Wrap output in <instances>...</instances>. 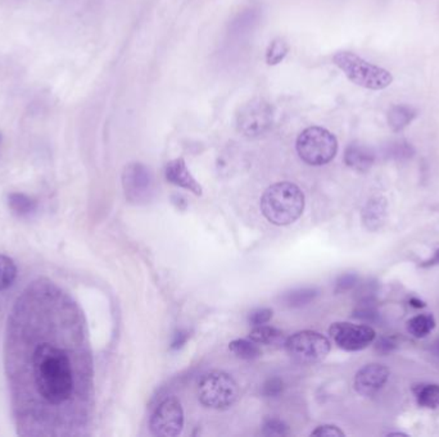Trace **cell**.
Here are the masks:
<instances>
[{"instance_id": "obj_1", "label": "cell", "mask_w": 439, "mask_h": 437, "mask_svg": "<svg viewBox=\"0 0 439 437\" xmlns=\"http://www.w3.org/2000/svg\"><path fill=\"white\" fill-rule=\"evenodd\" d=\"M58 299L53 285L37 282L8 322V379L23 435H58L59 412L76 391L72 356L56 322Z\"/></svg>"}, {"instance_id": "obj_2", "label": "cell", "mask_w": 439, "mask_h": 437, "mask_svg": "<svg viewBox=\"0 0 439 437\" xmlns=\"http://www.w3.org/2000/svg\"><path fill=\"white\" fill-rule=\"evenodd\" d=\"M265 218L276 226H288L300 218L305 209V194L292 183L271 185L261 197Z\"/></svg>"}, {"instance_id": "obj_3", "label": "cell", "mask_w": 439, "mask_h": 437, "mask_svg": "<svg viewBox=\"0 0 439 437\" xmlns=\"http://www.w3.org/2000/svg\"><path fill=\"white\" fill-rule=\"evenodd\" d=\"M333 62L343 71L348 80L361 88L379 91L393 82V76L389 71L375 66L351 51H339L333 57Z\"/></svg>"}, {"instance_id": "obj_4", "label": "cell", "mask_w": 439, "mask_h": 437, "mask_svg": "<svg viewBox=\"0 0 439 437\" xmlns=\"http://www.w3.org/2000/svg\"><path fill=\"white\" fill-rule=\"evenodd\" d=\"M295 149L305 163L310 166H324L337 155V138L324 127L312 126L300 132Z\"/></svg>"}, {"instance_id": "obj_5", "label": "cell", "mask_w": 439, "mask_h": 437, "mask_svg": "<svg viewBox=\"0 0 439 437\" xmlns=\"http://www.w3.org/2000/svg\"><path fill=\"white\" fill-rule=\"evenodd\" d=\"M239 396V387L235 379L225 372L205 373L198 384V398L207 408H230Z\"/></svg>"}, {"instance_id": "obj_6", "label": "cell", "mask_w": 439, "mask_h": 437, "mask_svg": "<svg viewBox=\"0 0 439 437\" xmlns=\"http://www.w3.org/2000/svg\"><path fill=\"white\" fill-rule=\"evenodd\" d=\"M286 351L302 365H314L324 360L330 353V341L316 331H300L286 340Z\"/></svg>"}, {"instance_id": "obj_7", "label": "cell", "mask_w": 439, "mask_h": 437, "mask_svg": "<svg viewBox=\"0 0 439 437\" xmlns=\"http://www.w3.org/2000/svg\"><path fill=\"white\" fill-rule=\"evenodd\" d=\"M274 121V110L265 99H253L244 104L236 115V129L247 138H257L269 131Z\"/></svg>"}, {"instance_id": "obj_8", "label": "cell", "mask_w": 439, "mask_h": 437, "mask_svg": "<svg viewBox=\"0 0 439 437\" xmlns=\"http://www.w3.org/2000/svg\"><path fill=\"white\" fill-rule=\"evenodd\" d=\"M154 436L175 437L184 427V410L176 398H167L155 408L149 421Z\"/></svg>"}, {"instance_id": "obj_9", "label": "cell", "mask_w": 439, "mask_h": 437, "mask_svg": "<svg viewBox=\"0 0 439 437\" xmlns=\"http://www.w3.org/2000/svg\"><path fill=\"white\" fill-rule=\"evenodd\" d=\"M122 186L126 199L134 204L148 203L153 195V177L141 163H130L125 167Z\"/></svg>"}, {"instance_id": "obj_10", "label": "cell", "mask_w": 439, "mask_h": 437, "mask_svg": "<svg viewBox=\"0 0 439 437\" xmlns=\"http://www.w3.org/2000/svg\"><path fill=\"white\" fill-rule=\"evenodd\" d=\"M329 335L341 349L359 351L365 349L375 339V331L366 325H353L348 322L333 323Z\"/></svg>"}, {"instance_id": "obj_11", "label": "cell", "mask_w": 439, "mask_h": 437, "mask_svg": "<svg viewBox=\"0 0 439 437\" xmlns=\"http://www.w3.org/2000/svg\"><path fill=\"white\" fill-rule=\"evenodd\" d=\"M389 370L381 365H367L355 377V389L362 396L378 393L388 381Z\"/></svg>"}, {"instance_id": "obj_12", "label": "cell", "mask_w": 439, "mask_h": 437, "mask_svg": "<svg viewBox=\"0 0 439 437\" xmlns=\"http://www.w3.org/2000/svg\"><path fill=\"white\" fill-rule=\"evenodd\" d=\"M165 176L169 183H174L179 188L189 190L193 194L201 197L203 194V189L199 185L194 176L191 175V171L188 169L186 163L183 158H177L170 162L165 169Z\"/></svg>"}, {"instance_id": "obj_13", "label": "cell", "mask_w": 439, "mask_h": 437, "mask_svg": "<svg viewBox=\"0 0 439 437\" xmlns=\"http://www.w3.org/2000/svg\"><path fill=\"white\" fill-rule=\"evenodd\" d=\"M344 162L348 167L355 171L366 172L373 166L375 162V154L369 146L353 143L351 145L347 146L345 149Z\"/></svg>"}, {"instance_id": "obj_14", "label": "cell", "mask_w": 439, "mask_h": 437, "mask_svg": "<svg viewBox=\"0 0 439 437\" xmlns=\"http://www.w3.org/2000/svg\"><path fill=\"white\" fill-rule=\"evenodd\" d=\"M387 217V200L384 197H375L371 199L362 211V221L365 226L375 231L384 223V219Z\"/></svg>"}, {"instance_id": "obj_15", "label": "cell", "mask_w": 439, "mask_h": 437, "mask_svg": "<svg viewBox=\"0 0 439 437\" xmlns=\"http://www.w3.org/2000/svg\"><path fill=\"white\" fill-rule=\"evenodd\" d=\"M416 117V110L409 105H395L388 112L389 127L395 132L402 131Z\"/></svg>"}, {"instance_id": "obj_16", "label": "cell", "mask_w": 439, "mask_h": 437, "mask_svg": "<svg viewBox=\"0 0 439 437\" xmlns=\"http://www.w3.org/2000/svg\"><path fill=\"white\" fill-rule=\"evenodd\" d=\"M249 339L257 344L262 345H280L286 343V337L283 331L270 326H257L249 334Z\"/></svg>"}, {"instance_id": "obj_17", "label": "cell", "mask_w": 439, "mask_h": 437, "mask_svg": "<svg viewBox=\"0 0 439 437\" xmlns=\"http://www.w3.org/2000/svg\"><path fill=\"white\" fill-rule=\"evenodd\" d=\"M8 205L11 211L20 217H26L37 211V202L23 193H12L8 195Z\"/></svg>"}, {"instance_id": "obj_18", "label": "cell", "mask_w": 439, "mask_h": 437, "mask_svg": "<svg viewBox=\"0 0 439 437\" xmlns=\"http://www.w3.org/2000/svg\"><path fill=\"white\" fill-rule=\"evenodd\" d=\"M229 349L235 354L236 357L244 359V360H253L261 357V349L258 345L252 340H244L238 339L229 344Z\"/></svg>"}, {"instance_id": "obj_19", "label": "cell", "mask_w": 439, "mask_h": 437, "mask_svg": "<svg viewBox=\"0 0 439 437\" xmlns=\"http://www.w3.org/2000/svg\"><path fill=\"white\" fill-rule=\"evenodd\" d=\"M420 407L435 409L439 407V385H417L414 389Z\"/></svg>"}, {"instance_id": "obj_20", "label": "cell", "mask_w": 439, "mask_h": 437, "mask_svg": "<svg viewBox=\"0 0 439 437\" xmlns=\"http://www.w3.org/2000/svg\"><path fill=\"white\" fill-rule=\"evenodd\" d=\"M435 327V321L431 314H420L407 322V331L417 339L429 335Z\"/></svg>"}, {"instance_id": "obj_21", "label": "cell", "mask_w": 439, "mask_h": 437, "mask_svg": "<svg viewBox=\"0 0 439 437\" xmlns=\"http://www.w3.org/2000/svg\"><path fill=\"white\" fill-rule=\"evenodd\" d=\"M317 290L311 289V287H303V289H295L292 292H286L283 296V301L286 306H292V308H298V306H307L308 303H311L312 300L317 296Z\"/></svg>"}, {"instance_id": "obj_22", "label": "cell", "mask_w": 439, "mask_h": 437, "mask_svg": "<svg viewBox=\"0 0 439 437\" xmlns=\"http://www.w3.org/2000/svg\"><path fill=\"white\" fill-rule=\"evenodd\" d=\"M288 51H289V44L286 43V39L278 37L272 40L266 51V63L269 66H276L284 60Z\"/></svg>"}, {"instance_id": "obj_23", "label": "cell", "mask_w": 439, "mask_h": 437, "mask_svg": "<svg viewBox=\"0 0 439 437\" xmlns=\"http://www.w3.org/2000/svg\"><path fill=\"white\" fill-rule=\"evenodd\" d=\"M17 277V267L15 262L7 256L0 254V292L7 290L15 282Z\"/></svg>"}, {"instance_id": "obj_24", "label": "cell", "mask_w": 439, "mask_h": 437, "mask_svg": "<svg viewBox=\"0 0 439 437\" xmlns=\"http://www.w3.org/2000/svg\"><path fill=\"white\" fill-rule=\"evenodd\" d=\"M384 153L388 158L395 161H406L412 158V155L415 154V149L406 141H395L386 146Z\"/></svg>"}, {"instance_id": "obj_25", "label": "cell", "mask_w": 439, "mask_h": 437, "mask_svg": "<svg viewBox=\"0 0 439 437\" xmlns=\"http://www.w3.org/2000/svg\"><path fill=\"white\" fill-rule=\"evenodd\" d=\"M265 436H288L291 433L289 427L280 419H266L262 427Z\"/></svg>"}, {"instance_id": "obj_26", "label": "cell", "mask_w": 439, "mask_h": 437, "mask_svg": "<svg viewBox=\"0 0 439 437\" xmlns=\"http://www.w3.org/2000/svg\"><path fill=\"white\" fill-rule=\"evenodd\" d=\"M378 315L379 314L376 312V309L374 308L373 304L369 300H365L364 303H361V306H357L356 311L353 312L355 318L365 322H375L378 320Z\"/></svg>"}, {"instance_id": "obj_27", "label": "cell", "mask_w": 439, "mask_h": 437, "mask_svg": "<svg viewBox=\"0 0 439 437\" xmlns=\"http://www.w3.org/2000/svg\"><path fill=\"white\" fill-rule=\"evenodd\" d=\"M271 318H272V311L270 308H260L249 314L248 321L252 326L257 327V326H262L269 323Z\"/></svg>"}, {"instance_id": "obj_28", "label": "cell", "mask_w": 439, "mask_h": 437, "mask_svg": "<svg viewBox=\"0 0 439 437\" xmlns=\"http://www.w3.org/2000/svg\"><path fill=\"white\" fill-rule=\"evenodd\" d=\"M283 390H284L283 381L278 377H272L265 382L262 386V395L266 398H275L283 393Z\"/></svg>"}, {"instance_id": "obj_29", "label": "cell", "mask_w": 439, "mask_h": 437, "mask_svg": "<svg viewBox=\"0 0 439 437\" xmlns=\"http://www.w3.org/2000/svg\"><path fill=\"white\" fill-rule=\"evenodd\" d=\"M359 282V277L355 273H345L342 275L337 280V284H336V292L337 294H342V292H350L351 289H353L356 284Z\"/></svg>"}, {"instance_id": "obj_30", "label": "cell", "mask_w": 439, "mask_h": 437, "mask_svg": "<svg viewBox=\"0 0 439 437\" xmlns=\"http://www.w3.org/2000/svg\"><path fill=\"white\" fill-rule=\"evenodd\" d=\"M311 436H344V432L339 430L337 426L325 424V426H320L315 431H312Z\"/></svg>"}, {"instance_id": "obj_31", "label": "cell", "mask_w": 439, "mask_h": 437, "mask_svg": "<svg viewBox=\"0 0 439 437\" xmlns=\"http://www.w3.org/2000/svg\"><path fill=\"white\" fill-rule=\"evenodd\" d=\"M395 340L392 337H383L378 343H376V350L381 354H388L392 350L395 349Z\"/></svg>"}, {"instance_id": "obj_32", "label": "cell", "mask_w": 439, "mask_h": 437, "mask_svg": "<svg viewBox=\"0 0 439 437\" xmlns=\"http://www.w3.org/2000/svg\"><path fill=\"white\" fill-rule=\"evenodd\" d=\"M188 339H189V334H188L186 331H179V332L174 336V340H172V344H171V348L174 350L183 348Z\"/></svg>"}, {"instance_id": "obj_33", "label": "cell", "mask_w": 439, "mask_h": 437, "mask_svg": "<svg viewBox=\"0 0 439 437\" xmlns=\"http://www.w3.org/2000/svg\"><path fill=\"white\" fill-rule=\"evenodd\" d=\"M433 266H439V249L434 253V255L429 261H426V262L421 264V267H433Z\"/></svg>"}, {"instance_id": "obj_34", "label": "cell", "mask_w": 439, "mask_h": 437, "mask_svg": "<svg viewBox=\"0 0 439 437\" xmlns=\"http://www.w3.org/2000/svg\"><path fill=\"white\" fill-rule=\"evenodd\" d=\"M410 303L411 306H414L415 308H423V306H425L424 303H423L421 300L411 299Z\"/></svg>"}, {"instance_id": "obj_35", "label": "cell", "mask_w": 439, "mask_h": 437, "mask_svg": "<svg viewBox=\"0 0 439 437\" xmlns=\"http://www.w3.org/2000/svg\"><path fill=\"white\" fill-rule=\"evenodd\" d=\"M389 436H406L405 433H389Z\"/></svg>"}]
</instances>
